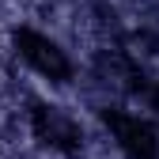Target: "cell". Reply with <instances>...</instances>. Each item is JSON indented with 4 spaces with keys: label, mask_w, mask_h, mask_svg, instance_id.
Returning <instances> with one entry per match:
<instances>
[{
    "label": "cell",
    "mask_w": 159,
    "mask_h": 159,
    "mask_svg": "<svg viewBox=\"0 0 159 159\" xmlns=\"http://www.w3.org/2000/svg\"><path fill=\"white\" fill-rule=\"evenodd\" d=\"M30 133L42 148H49L57 155H80L84 152V129H80V121L68 110L53 106V102H30Z\"/></svg>",
    "instance_id": "6da1fadb"
},
{
    "label": "cell",
    "mask_w": 159,
    "mask_h": 159,
    "mask_svg": "<svg viewBox=\"0 0 159 159\" xmlns=\"http://www.w3.org/2000/svg\"><path fill=\"white\" fill-rule=\"evenodd\" d=\"M11 46H15V53L23 57L38 76H46L49 84H68V80H72V61H68V53L57 46L49 34L34 30V27H15V30H11Z\"/></svg>",
    "instance_id": "7a4b0ae2"
},
{
    "label": "cell",
    "mask_w": 159,
    "mask_h": 159,
    "mask_svg": "<svg viewBox=\"0 0 159 159\" xmlns=\"http://www.w3.org/2000/svg\"><path fill=\"white\" fill-rule=\"evenodd\" d=\"M98 117H102L110 140L129 159H159V133L140 114H129L121 106H106V110H98Z\"/></svg>",
    "instance_id": "3957f363"
},
{
    "label": "cell",
    "mask_w": 159,
    "mask_h": 159,
    "mask_svg": "<svg viewBox=\"0 0 159 159\" xmlns=\"http://www.w3.org/2000/svg\"><path fill=\"white\" fill-rule=\"evenodd\" d=\"M152 110H155V114H159V84H155V87H152Z\"/></svg>",
    "instance_id": "277c9868"
}]
</instances>
